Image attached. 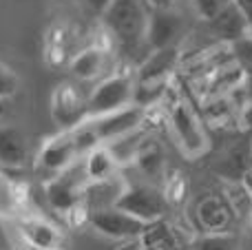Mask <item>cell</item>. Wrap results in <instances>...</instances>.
Returning <instances> with one entry per match:
<instances>
[{"mask_svg":"<svg viewBox=\"0 0 252 250\" xmlns=\"http://www.w3.org/2000/svg\"><path fill=\"white\" fill-rule=\"evenodd\" d=\"M135 164H137V168L144 175H148V177L159 175L161 168H164V153H161L159 144L146 137L137 153V157H135Z\"/></svg>","mask_w":252,"mask_h":250,"instance_id":"cell-20","label":"cell"},{"mask_svg":"<svg viewBox=\"0 0 252 250\" xmlns=\"http://www.w3.org/2000/svg\"><path fill=\"white\" fill-rule=\"evenodd\" d=\"M237 56H239L241 66L252 73V35H248V38H244V40L237 42Z\"/></svg>","mask_w":252,"mask_h":250,"instance_id":"cell-24","label":"cell"},{"mask_svg":"<svg viewBox=\"0 0 252 250\" xmlns=\"http://www.w3.org/2000/svg\"><path fill=\"white\" fill-rule=\"evenodd\" d=\"M173 135L186 157H199L208 151V133L186 102H177L168 115Z\"/></svg>","mask_w":252,"mask_h":250,"instance_id":"cell-3","label":"cell"},{"mask_svg":"<svg viewBox=\"0 0 252 250\" xmlns=\"http://www.w3.org/2000/svg\"><path fill=\"white\" fill-rule=\"evenodd\" d=\"M148 16L144 0H113L104 13L102 22L104 27L126 47H135L142 40H146Z\"/></svg>","mask_w":252,"mask_h":250,"instance_id":"cell-1","label":"cell"},{"mask_svg":"<svg viewBox=\"0 0 252 250\" xmlns=\"http://www.w3.org/2000/svg\"><path fill=\"white\" fill-rule=\"evenodd\" d=\"M208 25H210V31H213L219 40H226V42L237 44L239 40L250 35L248 20H246V16L241 13V9L235 4V0H232L230 7H226L217 18H213Z\"/></svg>","mask_w":252,"mask_h":250,"instance_id":"cell-13","label":"cell"},{"mask_svg":"<svg viewBox=\"0 0 252 250\" xmlns=\"http://www.w3.org/2000/svg\"><path fill=\"white\" fill-rule=\"evenodd\" d=\"M142 248H144V250H161V248H157V246H153V244H148V242H144V239H142Z\"/></svg>","mask_w":252,"mask_h":250,"instance_id":"cell-30","label":"cell"},{"mask_svg":"<svg viewBox=\"0 0 252 250\" xmlns=\"http://www.w3.org/2000/svg\"><path fill=\"white\" fill-rule=\"evenodd\" d=\"M25 206L22 188L9 175L0 173V217H16Z\"/></svg>","mask_w":252,"mask_h":250,"instance_id":"cell-19","label":"cell"},{"mask_svg":"<svg viewBox=\"0 0 252 250\" xmlns=\"http://www.w3.org/2000/svg\"><path fill=\"white\" fill-rule=\"evenodd\" d=\"M151 9H170L173 7V0H146Z\"/></svg>","mask_w":252,"mask_h":250,"instance_id":"cell-28","label":"cell"},{"mask_svg":"<svg viewBox=\"0 0 252 250\" xmlns=\"http://www.w3.org/2000/svg\"><path fill=\"white\" fill-rule=\"evenodd\" d=\"M144 140H146L144 131L137 128V131L126 133V135L118 137V140H113V142H106V146H109V151L113 153L115 162H118L120 166H124V164H135V157H137Z\"/></svg>","mask_w":252,"mask_h":250,"instance_id":"cell-18","label":"cell"},{"mask_svg":"<svg viewBox=\"0 0 252 250\" xmlns=\"http://www.w3.org/2000/svg\"><path fill=\"white\" fill-rule=\"evenodd\" d=\"M241 242L235 233L221 230V233H206L195 239L192 250H239Z\"/></svg>","mask_w":252,"mask_h":250,"instance_id":"cell-21","label":"cell"},{"mask_svg":"<svg viewBox=\"0 0 252 250\" xmlns=\"http://www.w3.org/2000/svg\"><path fill=\"white\" fill-rule=\"evenodd\" d=\"M20 237L35 250H60L62 233L42 217H22L18 221Z\"/></svg>","mask_w":252,"mask_h":250,"instance_id":"cell-11","label":"cell"},{"mask_svg":"<svg viewBox=\"0 0 252 250\" xmlns=\"http://www.w3.org/2000/svg\"><path fill=\"white\" fill-rule=\"evenodd\" d=\"M4 111H7V109H4V100H0V120H2V115H4Z\"/></svg>","mask_w":252,"mask_h":250,"instance_id":"cell-31","label":"cell"},{"mask_svg":"<svg viewBox=\"0 0 252 250\" xmlns=\"http://www.w3.org/2000/svg\"><path fill=\"white\" fill-rule=\"evenodd\" d=\"M184 193H186V182L182 180L179 175H175L173 180L168 182V186H166V199L168 202H179V199L184 197Z\"/></svg>","mask_w":252,"mask_h":250,"instance_id":"cell-25","label":"cell"},{"mask_svg":"<svg viewBox=\"0 0 252 250\" xmlns=\"http://www.w3.org/2000/svg\"><path fill=\"white\" fill-rule=\"evenodd\" d=\"M192 4H195L197 16H199L201 20L210 22L213 18H217L226 7H230L232 0H192Z\"/></svg>","mask_w":252,"mask_h":250,"instance_id":"cell-22","label":"cell"},{"mask_svg":"<svg viewBox=\"0 0 252 250\" xmlns=\"http://www.w3.org/2000/svg\"><path fill=\"white\" fill-rule=\"evenodd\" d=\"M241 182H244V188H246V190H248V193L252 195V168H250L248 173H246V177H244V180H241Z\"/></svg>","mask_w":252,"mask_h":250,"instance_id":"cell-29","label":"cell"},{"mask_svg":"<svg viewBox=\"0 0 252 250\" xmlns=\"http://www.w3.org/2000/svg\"><path fill=\"white\" fill-rule=\"evenodd\" d=\"M51 118L60 131H73L89 120V97H84L75 84L62 82L53 89Z\"/></svg>","mask_w":252,"mask_h":250,"instance_id":"cell-5","label":"cell"},{"mask_svg":"<svg viewBox=\"0 0 252 250\" xmlns=\"http://www.w3.org/2000/svg\"><path fill=\"white\" fill-rule=\"evenodd\" d=\"M235 4L241 9V13L246 16L248 27H250V35H252V0H235Z\"/></svg>","mask_w":252,"mask_h":250,"instance_id":"cell-26","label":"cell"},{"mask_svg":"<svg viewBox=\"0 0 252 250\" xmlns=\"http://www.w3.org/2000/svg\"><path fill=\"white\" fill-rule=\"evenodd\" d=\"M182 33V18L173 9H151L146 29V44L155 49L175 47V40Z\"/></svg>","mask_w":252,"mask_h":250,"instance_id":"cell-10","label":"cell"},{"mask_svg":"<svg viewBox=\"0 0 252 250\" xmlns=\"http://www.w3.org/2000/svg\"><path fill=\"white\" fill-rule=\"evenodd\" d=\"M232 215V206L223 197H206L197 206L199 224L206 228V233H221L228 228Z\"/></svg>","mask_w":252,"mask_h":250,"instance_id":"cell-15","label":"cell"},{"mask_svg":"<svg viewBox=\"0 0 252 250\" xmlns=\"http://www.w3.org/2000/svg\"><path fill=\"white\" fill-rule=\"evenodd\" d=\"M115 206L120 211L128 213V215L137 217L144 224H157L161 221L166 208H168V199L164 193H159L157 188L146 184H133L122 190L120 199L115 202Z\"/></svg>","mask_w":252,"mask_h":250,"instance_id":"cell-4","label":"cell"},{"mask_svg":"<svg viewBox=\"0 0 252 250\" xmlns=\"http://www.w3.org/2000/svg\"><path fill=\"white\" fill-rule=\"evenodd\" d=\"M89 184V177H75L73 168H66L64 173L51 177L44 182V197H47L49 206L58 213L69 215L71 211L84 204V188Z\"/></svg>","mask_w":252,"mask_h":250,"instance_id":"cell-7","label":"cell"},{"mask_svg":"<svg viewBox=\"0 0 252 250\" xmlns=\"http://www.w3.org/2000/svg\"><path fill=\"white\" fill-rule=\"evenodd\" d=\"M104 64H106L104 51L100 47H89L71 60L69 69L78 80H95L102 75Z\"/></svg>","mask_w":252,"mask_h":250,"instance_id":"cell-17","label":"cell"},{"mask_svg":"<svg viewBox=\"0 0 252 250\" xmlns=\"http://www.w3.org/2000/svg\"><path fill=\"white\" fill-rule=\"evenodd\" d=\"M29 159V140L18 126H0V166L22 168Z\"/></svg>","mask_w":252,"mask_h":250,"instance_id":"cell-12","label":"cell"},{"mask_svg":"<svg viewBox=\"0 0 252 250\" xmlns=\"http://www.w3.org/2000/svg\"><path fill=\"white\" fill-rule=\"evenodd\" d=\"M18 91V75L11 66L0 62V100H7Z\"/></svg>","mask_w":252,"mask_h":250,"instance_id":"cell-23","label":"cell"},{"mask_svg":"<svg viewBox=\"0 0 252 250\" xmlns=\"http://www.w3.org/2000/svg\"><path fill=\"white\" fill-rule=\"evenodd\" d=\"M177 47H166V49H155L151 56L144 60L139 66L137 80L139 82H164L168 75L173 73L175 64H177Z\"/></svg>","mask_w":252,"mask_h":250,"instance_id":"cell-14","label":"cell"},{"mask_svg":"<svg viewBox=\"0 0 252 250\" xmlns=\"http://www.w3.org/2000/svg\"><path fill=\"white\" fill-rule=\"evenodd\" d=\"M133 97H135V82L130 75L124 73L109 75L89 95V120H95L124 109V106L133 104Z\"/></svg>","mask_w":252,"mask_h":250,"instance_id":"cell-2","label":"cell"},{"mask_svg":"<svg viewBox=\"0 0 252 250\" xmlns=\"http://www.w3.org/2000/svg\"><path fill=\"white\" fill-rule=\"evenodd\" d=\"M111 2H113V0H87L89 7H91L95 13H100V16L106 11V9H109V4H111Z\"/></svg>","mask_w":252,"mask_h":250,"instance_id":"cell-27","label":"cell"},{"mask_svg":"<svg viewBox=\"0 0 252 250\" xmlns=\"http://www.w3.org/2000/svg\"><path fill=\"white\" fill-rule=\"evenodd\" d=\"M89 224H91V228L95 230V233L104 235V237H109V239H124V242L144 237L146 230L151 228V224H144L137 217L120 211L118 206L91 211Z\"/></svg>","mask_w":252,"mask_h":250,"instance_id":"cell-6","label":"cell"},{"mask_svg":"<svg viewBox=\"0 0 252 250\" xmlns=\"http://www.w3.org/2000/svg\"><path fill=\"white\" fill-rule=\"evenodd\" d=\"M120 164L115 162L113 153L109 151L106 144L95 146L93 151H89L84 157V171H87L89 182H102V180H111L115 177Z\"/></svg>","mask_w":252,"mask_h":250,"instance_id":"cell-16","label":"cell"},{"mask_svg":"<svg viewBox=\"0 0 252 250\" xmlns=\"http://www.w3.org/2000/svg\"><path fill=\"white\" fill-rule=\"evenodd\" d=\"M144 120H146V109L133 102V104L124 106V109L115 111V113L91 120V124H93V128H95L100 142L106 144V142L118 140V137L126 135V133H133V131H137V128H142Z\"/></svg>","mask_w":252,"mask_h":250,"instance_id":"cell-8","label":"cell"},{"mask_svg":"<svg viewBox=\"0 0 252 250\" xmlns=\"http://www.w3.org/2000/svg\"><path fill=\"white\" fill-rule=\"evenodd\" d=\"M78 155L80 151H78V144H75L73 131H60L42 142L38 153V164L42 168H47V171L60 175L66 168L73 166Z\"/></svg>","mask_w":252,"mask_h":250,"instance_id":"cell-9","label":"cell"}]
</instances>
